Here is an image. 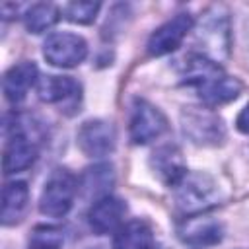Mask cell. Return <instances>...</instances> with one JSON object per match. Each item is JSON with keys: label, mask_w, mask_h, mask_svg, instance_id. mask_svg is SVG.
<instances>
[{"label": "cell", "mask_w": 249, "mask_h": 249, "mask_svg": "<svg viewBox=\"0 0 249 249\" xmlns=\"http://www.w3.org/2000/svg\"><path fill=\"white\" fill-rule=\"evenodd\" d=\"M195 49L196 56H202L214 64H222L230 56L231 35L230 18L222 6H212L195 29Z\"/></svg>", "instance_id": "cell-1"}, {"label": "cell", "mask_w": 249, "mask_h": 249, "mask_svg": "<svg viewBox=\"0 0 249 249\" xmlns=\"http://www.w3.org/2000/svg\"><path fill=\"white\" fill-rule=\"evenodd\" d=\"M175 204L187 216L202 214L220 200L218 183L202 171H189L175 187Z\"/></svg>", "instance_id": "cell-2"}, {"label": "cell", "mask_w": 249, "mask_h": 249, "mask_svg": "<svg viewBox=\"0 0 249 249\" xmlns=\"http://www.w3.org/2000/svg\"><path fill=\"white\" fill-rule=\"evenodd\" d=\"M78 193V181L76 175L68 169H54L49 179L45 181V187L39 196V210L41 214L49 218H62L70 212L74 204V196Z\"/></svg>", "instance_id": "cell-3"}, {"label": "cell", "mask_w": 249, "mask_h": 249, "mask_svg": "<svg viewBox=\"0 0 249 249\" xmlns=\"http://www.w3.org/2000/svg\"><path fill=\"white\" fill-rule=\"evenodd\" d=\"M181 123H183L185 136L191 138V142L198 146H216L226 136L222 119L210 109L189 107L183 111Z\"/></svg>", "instance_id": "cell-4"}, {"label": "cell", "mask_w": 249, "mask_h": 249, "mask_svg": "<svg viewBox=\"0 0 249 249\" xmlns=\"http://www.w3.org/2000/svg\"><path fill=\"white\" fill-rule=\"evenodd\" d=\"M88 54V43L76 33H53L43 45V56L56 68H74Z\"/></svg>", "instance_id": "cell-5"}, {"label": "cell", "mask_w": 249, "mask_h": 249, "mask_svg": "<svg viewBox=\"0 0 249 249\" xmlns=\"http://www.w3.org/2000/svg\"><path fill=\"white\" fill-rule=\"evenodd\" d=\"M165 128H167V119L156 105L148 103L146 99L134 101L130 113V124H128L130 140L134 144H148L160 138L165 132Z\"/></svg>", "instance_id": "cell-6"}, {"label": "cell", "mask_w": 249, "mask_h": 249, "mask_svg": "<svg viewBox=\"0 0 249 249\" xmlns=\"http://www.w3.org/2000/svg\"><path fill=\"white\" fill-rule=\"evenodd\" d=\"M193 29V16L191 14H177L171 19H167L165 23H161L148 39L146 51L150 56H163L173 53L183 39L187 37V33Z\"/></svg>", "instance_id": "cell-7"}, {"label": "cell", "mask_w": 249, "mask_h": 249, "mask_svg": "<svg viewBox=\"0 0 249 249\" xmlns=\"http://www.w3.org/2000/svg\"><path fill=\"white\" fill-rule=\"evenodd\" d=\"M37 158V144L29 138L21 124H12V132H6V148H4V173H18L27 169Z\"/></svg>", "instance_id": "cell-8"}, {"label": "cell", "mask_w": 249, "mask_h": 249, "mask_svg": "<svg viewBox=\"0 0 249 249\" xmlns=\"http://www.w3.org/2000/svg\"><path fill=\"white\" fill-rule=\"evenodd\" d=\"M78 146L89 158H101L115 148V128L107 121H86L78 130Z\"/></svg>", "instance_id": "cell-9"}, {"label": "cell", "mask_w": 249, "mask_h": 249, "mask_svg": "<svg viewBox=\"0 0 249 249\" xmlns=\"http://www.w3.org/2000/svg\"><path fill=\"white\" fill-rule=\"evenodd\" d=\"M124 214H126V204L121 198L107 195L103 198L93 200V204L88 212V222L95 233L105 235V233L117 231L123 226L121 222H123Z\"/></svg>", "instance_id": "cell-10"}, {"label": "cell", "mask_w": 249, "mask_h": 249, "mask_svg": "<svg viewBox=\"0 0 249 249\" xmlns=\"http://www.w3.org/2000/svg\"><path fill=\"white\" fill-rule=\"evenodd\" d=\"M179 237L183 243L193 245V247H208V245H216L222 239V224L218 220H212L208 216H189L177 230Z\"/></svg>", "instance_id": "cell-11"}, {"label": "cell", "mask_w": 249, "mask_h": 249, "mask_svg": "<svg viewBox=\"0 0 249 249\" xmlns=\"http://www.w3.org/2000/svg\"><path fill=\"white\" fill-rule=\"evenodd\" d=\"M150 165L156 177L167 187H175L189 173L181 150L173 144H165L158 148L150 158Z\"/></svg>", "instance_id": "cell-12"}, {"label": "cell", "mask_w": 249, "mask_h": 249, "mask_svg": "<svg viewBox=\"0 0 249 249\" xmlns=\"http://www.w3.org/2000/svg\"><path fill=\"white\" fill-rule=\"evenodd\" d=\"M37 66L35 62L31 60H23L19 64H14L6 74H4V80H2V88H4V95L10 103L18 105L21 103L29 89L39 82L37 78Z\"/></svg>", "instance_id": "cell-13"}, {"label": "cell", "mask_w": 249, "mask_h": 249, "mask_svg": "<svg viewBox=\"0 0 249 249\" xmlns=\"http://www.w3.org/2000/svg\"><path fill=\"white\" fill-rule=\"evenodd\" d=\"M154 231L146 220H128L124 222L113 237V249H152Z\"/></svg>", "instance_id": "cell-14"}, {"label": "cell", "mask_w": 249, "mask_h": 249, "mask_svg": "<svg viewBox=\"0 0 249 249\" xmlns=\"http://www.w3.org/2000/svg\"><path fill=\"white\" fill-rule=\"evenodd\" d=\"M39 99L45 103H62L80 95V86L70 76H43L37 82Z\"/></svg>", "instance_id": "cell-15"}, {"label": "cell", "mask_w": 249, "mask_h": 249, "mask_svg": "<svg viewBox=\"0 0 249 249\" xmlns=\"http://www.w3.org/2000/svg\"><path fill=\"white\" fill-rule=\"evenodd\" d=\"M27 198H29V191L23 181L6 183L2 191V214H0L4 226L16 224L21 218L23 210L27 208Z\"/></svg>", "instance_id": "cell-16"}, {"label": "cell", "mask_w": 249, "mask_h": 249, "mask_svg": "<svg viewBox=\"0 0 249 249\" xmlns=\"http://www.w3.org/2000/svg\"><path fill=\"white\" fill-rule=\"evenodd\" d=\"M60 18V12L54 4L51 2H39V4H33L25 16H23V21H25V27L29 33H43L47 29H51Z\"/></svg>", "instance_id": "cell-17"}, {"label": "cell", "mask_w": 249, "mask_h": 249, "mask_svg": "<svg viewBox=\"0 0 249 249\" xmlns=\"http://www.w3.org/2000/svg\"><path fill=\"white\" fill-rule=\"evenodd\" d=\"M113 185V171L111 165H95L91 169H88L82 187L93 191V195H97V198H103L109 195V189Z\"/></svg>", "instance_id": "cell-18"}, {"label": "cell", "mask_w": 249, "mask_h": 249, "mask_svg": "<svg viewBox=\"0 0 249 249\" xmlns=\"http://www.w3.org/2000/svg\"><path fill=\"white\" fill-rule=\"evenodd\" d=\"M62 247V231L54 226H37L31 231L27 249H60Z\"/></svg>", "instance_id": "cell-19"}, {"label": "cell", "mask_w": 249, "mask_h": 249, "mask_svg": "<svg viewBox=\"0 0 249 249\" xmlns=\"http://www.w3.org/2000/svg\"><path fill=\"white\" fill-rule=\"evenodd\" d=\"M99 8H101L99 2H70V4H66L62 8V14L72 23L88 25V23H91L95 19Z\"/></svg>", "instance_id": "cell-20"}, {"label": "cell", "mask_w": 249, "mask_h": 249, "mask_svg": "<svg viewBox=\"0 0 249 249\" xmlns=\"http://www.w3.org/2000/svg\"><path fill=\"white\" fill-rule=\"evenodd\" d=\"M235 126H237L239 132H243V134L249 136V103H247V105L241 109V113L237 115V119H235Z\"/></svg>", "instance_id": "cell-21"}]
</instances>
